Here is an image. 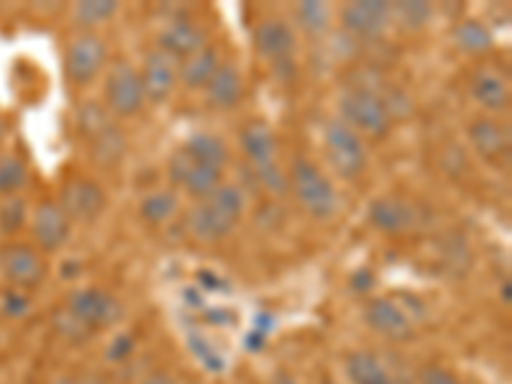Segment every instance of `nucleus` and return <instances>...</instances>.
<instances>
[{"label": "nucleus", "instance_id": "obj_1", "mask_svg": "<svg viewBox=\"0 0 512 384\" xmlns=\"http://www.w3.org/2000/svg\"><path fill=\"white\" fill-rule=\"evenodd\" d=\"M246 210V198L239 185H226L223 182L213 195L200 200L195 208L187 213V228L195 239L200 241H223L231 236L233 228L239 226Z\"/></svg>", "mask_w": 512, "mask_h": 384}, {"label": "nucleus", "instance_id": "obj_2", "mask_svg": "<svg viewBox=\"0 0 512 384\" xmlns=\"http://www.w3.org/2000/svg\"><path fill=\"white\" fill-rule=\"evenodd\" d=\"M341 121L351 126L356 134H367L372 139H384L392 131V111L387 100L379 98L374 90L351 88L338 100Z\"/></svg>", "mask_w": 512, "mask_h": 384}, {"label": "nucleus", "instance_id": "obj_3", "mask_svg": "<svg viewBox=\"0 0 512 384\" xmlns=\"http://www.w3.org/2000/svg\"><path fill=\"white\" fill-rule=\"evenodd\" d=\"M287 187H292L295 198L300 200L310 216L318 221H328L333 218L338 208L336 190H333L331 180H328L310 159H295L287 175Z\"/></svg>", "mask_w": 512, "mask_h": 384}, {"label": "nucleus", "instance_id": "obj_4", "mask_svg": "<svg viewBox=\"0 0 512 384\" xmlns=\"http://www.w3.org/2000/svg\"><path fill=\"white\" fill-rule=\"evenodd\" d=\"M323 144H326V157L331 169L341 180H356L364 175L367 169V146L361 141L354 128L346 126L341 118L328 121L326 134H323Z\"/></svg>", "mask_w": 512, "mask_h": 384}, {"label": "nucleus", "instance_id": "obj_5", "mask_svg": "<svg viewBox=\"0 0 512 384\" xmlns=\"http://www.w3.org/2000/svg\"><path fill=\"white\" fill-rule=\"evenodd\" d=\"M105 62H108V47L93 31L72 36L64 52V72L72 85H80V88L90 85L105 70Z\"/></svg>", "mask_w": 512, "mask_h": 384}, {"label": "nucleus", "instance_id": "obj_6", "mask_svg": "<svg viewBox=\"0 0 512 384\" xmlns=\"http://www.w3.org/2000/svg\"><path fill=\"white\" fill-rule=\"evenodd\" d=\"M146 95L139 72L128 62H116L105 77V108L111 116L134 118L144 111Z\"/></svg>", "mask_w": 512, "mask_h": 384}, {"label": "nucleus", "instance_id": "obj_7", "mask_svg": "<svg viewBox=\"0 0 512 384\" xmlns=\"http://www.w3.org/2000/svg\"><path fill=\"white\" fill-rule=\"evenodd\" d=\"M169 180L175 185L185 187L187 195L192 198L205 200L208 195L218 190L223 185V169L208 167V164H200L198 159H192L185 146H180L172 157H169Z\"/></svg>", "mask_w": 512, "mask_h": 384}, {"label": "nucleus", "instance_id": "obj_8", "mask_svg": "<svg viewBox=\"0 0 512 384\" xmlns=\"http://www.w3.org/2000/svg\"><path fill=\"white\" fill-rule=\"evenodd\" d=\"M108 195L98 182L90 177H70L59 190V208L67 213L70 221L93 223L103 216Z\"/></svg>", "mask_w": 512, "mask_h": 384}, {"label": "nucleus", "instance_id": "obj_9", "mask_svg": "<svg viewBox=\"0 0 512 384\" xmlns=\"http://www.w3.org/2000/svg\"><path fill=\"white\" fill-rule=\"evenodd\" d=\"M67 310H70L88 331H100V328L113 326V323H118L123 315V308L116 297L108 295V292L103 290H95V287L72 292L70 308Z\"/></svg>", "mask_w": 512, "mask_h": 384}, {"label": "nucleus", "instance_id": "obj_10", "mask_svg": "<svg viewBox=\"0 0 512 384\" xmlns=\"http://www.w3.org/2000/svg\"><path fill=\"white\" fill-rule=\"evenodd\" d=\"M44 259L29 244H6L0 249V274L16 290H29L44 280Z\"/></svg>", "mask_w": 512, "mask_h": 384}, {"label": "nucleus", "instance_id": "obj_11", "mask_svg": "<svg viewBox=\"0 0 512 384\" xmlns=\"http://www.w3.org/2000/svg\"><path fill=\"white\" fill-rule=\"evenodd\" d=\"M139 77L141 85H144L146 100L159 105L175 93V85L180 80V64H177L175 57H169L167 52H162V49H154V52L146 54Z\"/></svg>", "mask_w": 512, "mask_h": 384}, {"label": "nucleus", "instance_id": "obj_12", "mask_svg": "<svg viewBox=\"0 0 512 384\" xmlns=\"http://www.w3.org/2000/svg\"><path fill=\"white\" fill-rule=\"evenodd\" d=\"M31 233H34V241L39 249L44 251H57L67 244L72 233V221L67 218L59 203L52 200H44L34 208V216H31Z\"/></svg>", "mask_w": 512, "mask_h": 384}, {"label": "nucleus", "instance_id": "obj_13", "mask_svg": "<svg viewBox=\"0 0 512 384\" xmlns=\"http://www.w3.org/2000/svg\"><path fill=\"white\" fill-rule=\"evenodd\" d=\"M364 318H367L372 331H377L384 338H392V341H408L413 336V323H410L408 313L392 297H374V300H369Z\"/></svg>", "mask_w": 512, "mask_h": 384}, {"label": "nucleus", "instance_id": "obj_14", "mask_svg": "<svg viewBox=\"0 0 512 384\" xmlns=\"http://www.w3.org/2000/svg\"><path fill=\"white\" fill-rule=\"evenodd\" d=\"M392 13L390 3H379V0H364V3H349L341 11V24L346 31L361 39H377L390 26Z\"/></svg>", "mask_w": 512, "mask_h": 384}, {"label": "nucleus", "instance_id": "obj_15", "mask_svg": "<svg viewBox=\"0 0 512 384\" xmlns=\"http://www.w3.org/2000/svg\"><path fill=\"white\" fill-rule=\"evenodd\" d=\"M254 47L256 52L267 57L274 64H290L295 57L297 39L290 24L280 21V18H267L256 26L254 31Z\"/></svg>", "mask_w": 512, "mask_h": 384}, {"label": "nucleus", "instance_id": "obj_16", "mask_svg": "<svg viewBox=\"0 0 512 384\" xmlns=\"http://www.w3.org/2000/svg\"><path fill=\"white\" fill-rule=\"evenodd\" d=\"M205 47H208V34H205L203 26L190 21V18H175L159 34V49L175 59H187Z\"/></svg>", "mask_w": 512, "mask_h": 384}, {"label": "nucleus", "instance_id": "obj_17", "mask_svg": "<svg viewBox=\"0 0 512 384\" xmlns=\"http://www.w3.org/2000/svg\"><path fill=\"white\" fill-rule=\"evenodd\" d=\"M469 139L479 152V157L487 162H502L510 154V131L505 123L495 118H477L469 126Z\"/></svg>", "mask_w": 512, "mask_h": 384}, {"label": "nucleus", "instance_id": "obj_18", "mask_svg": "<svg viewBox=\"0 0 512 384\" xmlns=\"http://www.w3.org/2000/svg\"><path fill=\"white\" fill-rule=\"evenodd\" d=\"M369 223L384 236H402L415 226V210L405 200L377 198L369 205Z\"/></svg>", "mask_w": 512, "mask_h": 384}, {"label": "nucleus", "instance_id": "obj_19", "mask_svg": "<svg viewBox=\"0 0 512 384\" xmlns=\"http://www.w3.org/2000/svg\"><path fill=\"white\" fill-rule=\"evenodd\" d=\"M469 90H472V98L489 113H500L510 105L507 80L500 72L489 70V67H482V70L474 72L472 82H469Z\"/></svg>", "mask_w": 512, "mask_h": 384}, {"label": "nucleus", "instance_id": "obj_20", "mask_svg": "<svg viewBox=\"0 0 512 384\" xmlns=\"http://www.w3.org/2000/svg\"><path fill=\"white\" fill-rule=\"evenodd\" d=\"M205 95H208V103L213 108H221V111L236 108L244 98V77L231 64H221L216 75L210 77V82L205 85Z\"/></svg>", "mask_w": 512, "mask_h": 384}, {"label": "nucleus", "instance_id": "obj_21", "mask_svg": "<svg viewBox=\"0 0 512 384\" xmlns=\"http://www.w3.org/2000/svg\"><path fill=\"white\" fill-rule=\"evenodd\" d=\"M241 149H244L254 172H262V169L277 164L274 162V157H277V141H274V134L264 123H249L241 131Z\"/></svg>", "mask_w": 512, "mask_h": 384}, {"label": "nucleus", "instance_id": "obj_22", "mask_svg": "<svg viewBox=\"0 0 512 384\" xmlns=\"http://www.w3.org/2000/svg\"><path fill=\"white\" fill-rule=\"evenodd\" d=\"M221 67V59L213 47L200 49L198 54L185 59V64H180V80L185 88L200 90L210 82V77L216 75V70Z\"/></svg>", "mask_w": 512, "mask_h": 384}, {"label": "nucleus", "instance_id": "obj_23", "mask_svg": "<svg viewBox=\"0 0 512 384\" xmlns=\"http://www.w3.org/2000/svg\"><path fill=\"white\" fill-rule=\"evenodd\" d=\"M346 372L354 384H392V377L387 374L382 361L369 351H354L346 359Z\"/></svg>", "mask_w": 512, "mask_h": 384}, {"label": "nucleus", "instance_id": "obj_24", "mask_svg": "<svg viewBox=\"0 0 512 384\" xmlns=\"http://www.w3.org/2000/svg\"><path fill=\"white\" fill-rule=\"evenodd\" d=\"M190 152L192 159H198L200 164H208V167L223 169L228 164V146L221 136L213 134H195L182 144Z\"/></svg>", "mask_w": 512, "mask_h": 384}, {"label": "nucleus", "instance_id": "obj_25", "mask_svg": "<svg viewBox=\"0 0 512 384\" xmlns=\"http://www.w3.org/2000/svg\"><path fill=\"white\" fill-rule=\"evenodd\" d=\"M177 208H180V198L175 190H154L139 203V216L149 226H162L175 216Z\"/></svg>", "mask_w": 512, "mask_h": 384}, {"label": "nucleus", "instance_id": "obj_26", "mask_svg": "<svg viewBox=\"0 0 512 384\" xmlns=\"http://www.w3.org/2000/svg\"><path fill=\"white\" fill-rule=\"evenodd\" d=\"M29 182V167L18 154H0V198H16Z\"/></svg>", "mask_w": 512, "mask_h": 384}, {"label": "nucleus", "instance_id": "obj_27", "mask_svg": "<svg viewBox=\"0 0 512 384\" xmlns=\"http://www.w3.org/2000/svg\"><path fill=\"white\" fill-rule=\"evenodd\" d=\"M456 47L466 54H487L495 47V39L489 34V29L479 21H461L454 29Z\"/></svg>", "mask_w": 512, "mask_h": 384}, {"label": "nucleus", "instance_id": "obj_28", "mask_svg": "<svg viewBox=\"0 0 512 384\" xmlns=\"http://www.w3.org/2000/svg\"><path fill=\"white\" fill-rule=\"evenodd\" d=\"M113 126H116V123H113L111 111H108L105 105L95 103V100L85 103L80 111H77V128H80V134L88 141L98 139L100 134L111 131Z\"/></svg>", "mask_w": 512, "mask_h": 384}, {"label": "nucleus", "instance_id": "obj_29", "mask_svg": "<svg viewBox=\"0 0 512 384\" xmlns=\"http://www.w3.org/2000/svg\"><path fill=\"white\" fill-rule=\"evenodd\" d=\"M90 154H93L95 162L103 164V167H113V164L121 162L123 154H126V136L113 126L111 131H105L98 139L90 141Z\"/></svg>", "mask_w": 512, "mask_h": 384}, {"label": "nucleus", "instance_id": "obj_30", "mask_svg": "<svg viewBox=\"0 0 512 384\" xmlns=\"http://www.w3.org/2000/svg\"><path fill=\"white\" fill-rule=\"evenodd\" d=\"M295 18L300 29L308 31L310 36H320L326 34L328 26H331V8L326 3L305 0V3H297Z\"/></svg>", "mask_w": 512, "mask_h": 384}, {"label": "nucleus", "instance_id": "obj_31", "mask_svg": "<svg viewBox=\"0 0 512 384\" xmlns=\"http://www.w3.org/2000/svg\"><path fill=\"white\" fill-rule=\"evenodd\" d=\"M392 18H395L397 24L402 29L408 31H418L423 29L433 16V8L428 3H415V0H408V3H397V6H390Z\"/></svg>", "mask_w": 512, "mask_h": 384}, {"label": "nucleus", "instance_id": "obj_32", "mask_svg": "<svg viewBox=\"0 0 512 384\" xmlns=\"http://www.w3.org/2000/svg\"><path fill=\"white\" fill-rule=\"evenodd\" d=\"M116 13L118 3H113V0H82V3L75 6L72 16H75V21L80 26H98L103 21H108V18L116 16Z\"/></svg>", "mask_w": 512, "mask_h": 384}, {"label": "nucleus", "instance_id": "obj_33", "mask_svg": "<svg viewBox=\"0 0 512 384\" xmlns=\"http://www.w3.org/2000/svg\"><path fill=\"white\" fill-rule=\"evenodd\" d=\"M29 221V205L21 198H3L0 203V233H18Z\"/></svg>", "mask_w": 512, "mask_h": 384}, {"label": "nucleus", "instance_id": "obj_34", "mask_svg": "<svg viewBox=\"0 0 512 384\" xmlns=\"http://www.w3.org/2000/svg\"><path fill=\"white\" fill-rule=\"evenodd\" d=\"M0 310L8 315V318H24L31 310V300L24 290H6L0 295Z\"/></svg>", "mask_w": 512, "mask_h": 384}, {"label": "nucleus", "instance_id": "obj_35", "mask_svg": "<svg viewBox=\"0 0 512 384\" xmlns=\"http://www.w3.org/2000/svg\"><path fill=\"white\" fill-rule=\"evenodd\" d=\"M420 384H461V379L443 367H428L420 374Z\"/></svg>", "mask_w": 512, "mask_h": 384}, {"label": "nucleus", "instance_id": "obj_36", "mask_svg": "<svg viewBox=\"0 0 512 384\" xmlns=\"http://www.w3.org/2000/svg\"><path fill=\"white\" fill-rule=\"evenodd\" d=\"M131 351H134V338L126 336V333H118L116 338H113L111 349H108V359L111 361H123L131 356Z\"/></svg>", "mask_w": 512, "mask_h": 384}, {"label": "nucleus", "instance_id": "obj_37", "mask_svg": "<svg viewBox=\"0 0 512 384\" xmlns=\"http://www.w3.org/2000/svg\"><path fill=\"white\" fill-rule=\"evenodd\" d=\"M192 354H198L200 359H203L205 367L210 369H221V359L216 356V351H210V346L205 344V341H192Z\"/></svg>", "mask_w": 512, "mask_h": 384}, {"label": "nucleus", "instance_id": "obj_38", "mask_svg": "<svg viewBox=\"0 0 512 384\" xmlns=\"http://www.w3.org/2000/svg\"><path fill=\"white\" fill-rule=\"evenodd\" d=\"M372 285H374V277H372V272H369V269H359V272L354 274L356 292H367Z\"/></svg>", "mask_w": 512, "mask_h": 384}, {"label": "nucleus", "instance_id": "obj_39", "mask_svg": "<svg viewBox=\"0 0 512 384\" xmlns=\"http://www.w3.org/2000/svg\"><path fill=\"white\" fill-rule=\"evenodd\" d=\"M141 384H172V379L164 377V374H154V377L144 379V382H141Z\"/></svg>", "mask_w": 512, "mask_h": 384}, {"label": "nucleus", "instance_id": "obj_40", "mask_svg": "<svg viewBox=\"0 0 512 384\" xmlns=\"http://www.w3.org/2000/svg\"><path fill=\"white\" fill-rule=\"evenodd\" d=\"M274 384H297V382L290 377V374H280V377L274 379Z\"/></svg>", "mask_w": 512, "mask_h": 384}, {"label": "nucleus", "instance_id": "obj_41", "mask_svg": "<svg viewBox=\"0 0 512 384\" xmlns=\"http://www.w3.org/2000/svg\"><path fill=\"white\" fill-rule=\"evenodd\" d=\"M3 136H6V121L0 118V139H3Z\"/></svg>", "mask_w": 512, "mask_h": 384}, {"label": "nucleus", "instance_id": "obj_42", "mask_svg": "<svg viewBox=\"0 0 512 384\" xmlns=\"http://www.w3.org/2000/svg\"><path fill=\"white\" fill-rule=\"evenodd\" d=\"M52 384H77V382H72V379H57V382H52Z\"/></svg>", "mask_w": 512, "mask_h": 384}, {"label": "nucleus", "instance_id": "obj_43", "mask_svg": "<svg viewBox=\"0 0 512 384\" xmlns=\"http://www.w3.org/2000/svg\"><path fill=\"white\" fill-rule=\"evenodd\" d=\"M323 384H336V382H331V379H326V382H323Z\"/></svg>", "mask_w": 512, "mask_h": 384}]
</instances>
